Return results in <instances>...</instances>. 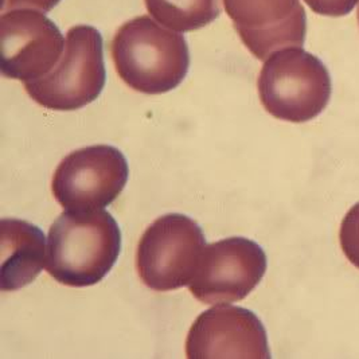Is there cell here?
Instances as JSON below:
<instances>
[{"mask_svg": "<svg viewBox=\"0 0 359 359\" xmlns=\"http://www.w3.org/2000/svg\"><path fill=\"white\" fill-rule=\"evenodd\" d=\"M120 249L121 231L111 212L65 210L50 226L46 269L60 284L90 287L109 273Z\"/></svg>", "mask_w": 359, "mask_h": 359, "instance_id": "cell-1", "label": "cell"}, {"mask_svg": "<svg viewBox=\"0 0 359 359\" xmlns=\"http://www.w3.org/2000/svg\"><path fill=\"white\" fill-rule=\"evenodd\" d=\"M111 53L118 77L144 95H163L175 89L190 67L184 36L147 15L133 18L117 30Z\"/></svg>", "mask_w": 359, "mask_h": 359, "instance_id": "cell-2", "label": "cell"}, {"mask_svg": "<svg viewBox=\"0 0 359 359\" xmlns=\"http://www.w3.org/2000/svg\"><path fill=\"white\" fill-rule=\"evenodd\" d=\"M257 88L265 111L290 123H306L322 114L332 90L325 64L302 48L273 53L262 66Z\"/></svg>", "mask_w": 359, "mask_h": 359, "instance_id": "cell-3", "label": "cell"}, {"mask_svg": "<svg viewBox=\"0 0 359 359\" xmlns=\"http://www.w3.org/2000/svg\"><path fill=\"white\" fill-rule=\"evenodd\" d=\"M105 80L102 36L97 29L80 25L67 32L60 62L46 76L25 82V88L46 109L76 111L101 95Z\"/></svg>", "mask_w": 359, "mask_h": 359, "instance_id": "cell-4", "label": "cell"}, {"mask_svg": "<svg viewBox=\"0 0 359 359\" xmlns=\"http://www.w3.org/2000/svg\"><path fill=\"white\" fill-rule=\"evenodd\" d=\"M206 238L184 214L159 217L143 233L136 250V271L148 288L167 292L189 285L196 275Z\"/></svg>", "mask_w": 359, "mask_h": 359, "instance_id": "cell-5", "label": "cell"}, {"mask_svg": "<svg viewBox=\"0 0 359 359\" xmlns=\"http://www.w3.org/2000/svg\"><path fill=\"white\" fill-rule=\"evenodd\" d=\"M128 175V162L120 149L104 144L80 148L58 164L51 191L65 210H100L121 194Z\"/></svg>", "mask_w": 359, "mask_h": 359, "instance_id": "cell-6", "label": "cell"}, {"mask_svg": "<svg viewBox=\"0 0 359 359\" xmlns=\"http://www.w3.org/2000/svg\"><path fill=\"white\" fill-rule=\"evenodd\" d=\"M266 272L262 246L245 237H229L203 249L189 290L203 304L245 299Z\"/></svg>", "mask_w": 359, "mask_h": 359, "instance_id": "cell-7", "label": "cell"}, {"mask_svg": "<svg viewBox=\"0 0 359 359\" xmlns=\"http://www.w3.org/2000/svg\"><path fill=\"white\" fill-rule=\"evenodd\" d=\"M0 38L1 74L19 81L46 76L60 62L65 50L64 36L54 22L27 8L4 11Z\"/></svg>", "mask_w": 359, "mask_h": 359, "instance_id": "cell-8", "label": "cell"}, {"mask_svg": "<svg viewBox=\"0 0 359 359\" xmlns=\"http://www.w3.org/2000/svg\"><path fill=\"white\" fill-rule=\"evenodd\" d=\"M190 359L271 358L268 337L253 311L215 306L202 312L186 339Z\"/></svg>", "mask_w": 359, "mask_h": 359, "instance_id": "cell-9", "label": "cell"}, {"mask_svg": "<svg viewBox=\"0 0 359 359\" xmlns=\"http://www.w3.org/2000/svg\"><path fill=\"white\" fill-rule=\"evenodd\" d=\"M224 6L246 49L260 61L306 41L307 15L300 0H224Z\"/></svg>", "mask_w": 359, "mask_h": 359, "instance_id": "cell-10", "label": "cell"}, {"mask_svg": "<svg viewBox=\"0 0 359 359\" xmlns=\"http://www.w3.org/2000/svg\"><path fill=\"white\" fill-rule=\"evenodd\" d=\"M1 228V291H18L30 283L46 266L45 234L30 222L3 218Z\"/></svg>", "mask_w": 359, "mask_h": 359, "instance_id": "cell-11", "label": "cell"}, {"mask_svg": "<svg viewBox=\"0 0 359 359\" xmlns=\"http://www.w3.org/2000/svg\"><path fill=\"white\" fill-rule=\"evenodd\" d=\"M148 13L165 27L187 33L199 30L221 14V0H144Z\"/></svg>", "mask_w": 359, "mask_h": 359, "instance_id": "cell-12", "label": "cell"}, {"mask_svg": "<svg viewBox=\"0 0 359 359\" xmlns=\"http://www.w3.org/2000/svg\"><path fill=\"white\" fill-rule=\"evenodd\" d=\"M339 240L344 256L359 269V203L344 215Z\"/></svg>", "mask_w": 359, "mask_h": 359, "instance_id": "cell-13", "label": "cell"}, {"mask_svg": "<svg viewBox=\"0 0 359 359\" xmlns=\"http://www.w3.org/2000/svg\"><path fill=\"white\" fill-rule=\"evenodd\" d=\"M311 10L325 17H344L354 10L359 0H304Z\"/></svg>", "mask_w": 359, "mask_h": 359, "instance_id": "cell-14", "label": "cell"}, {"mask_svg": "<svg viewBox=\"0 0 359 359\" xmlns=\"http://www.w3.org/2000/svg\"><path fill=\"white\" fill-rule=\"evenodd\" d=\"M61 0H4L3 10L8 8H36L42 13L51 11Z\"/></svg>", "mask_w": 359, "mask_h": 359, "instance_id": "cell-15", "label": "cell"}, {"mask_svg": "<svg viewBox=\"0 0 359 359\" xmlns=\"http://www.w3.org/2000/svg\"><path fill=\"white\" fill-rule=\"evenodd\" d=\"M358 22H359V8H358Z\"/></svg>", "mask_w": 359, "mask_h": 359, "instance_id": "cell-16", "label": "cell"}]
</instances>
